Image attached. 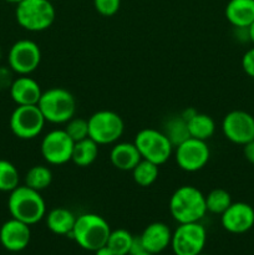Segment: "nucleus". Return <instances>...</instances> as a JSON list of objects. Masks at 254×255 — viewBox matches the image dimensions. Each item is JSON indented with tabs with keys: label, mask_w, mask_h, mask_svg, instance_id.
<instances>
[{
	"label": "nucleus",
	"mask_w": 254,
	"mask_h": 255,
	"mask_svg": "<svg viewBox=\"0 0 254 255\" xmlns=\"http://www.w3.org/2000/svg\"><path fill=\"white\" fill-rule=\"evenodd\" d=\"M7 209L11 218L32 226L45 218L46 204L39 191L27 186H17L10 192L7 198Z\"/></svg>",
	"instance_id": "1"
},
{
	"label": "nucleus",
	"mask_w": 254,
	"mask_h": 255,
	"mask_svg": "<svg viewBox=\"0 0 254 255\" xmlns=\"http://www.w3.org/2000/svg\"><path fill=\"white\" fill-rule=\"evenodd\" d=\"M169 212L179 224L199 222L207 213L206 196L197 187H179L169 199Z\"/></svg>",
	"instance_id": "2"
},
{
	"label": "nucleus",
	"mask_w": 254,
	"mask_h": 255,
	"mask_svg": "<svg viewBox=\"0 0 254 255\" xmlns=\"http://www.w3.org/2000/svg\"><path fill=\"white\" fill-rule=\"evenodd\" d=\"M111 228L104 217L96 213H85L76 217L74 229L70 236L85 251L96 252L106 246Z\"/></svg>",
	"instance_id": "3"
},
{
	"label": "nucleus",
	"mask_w": 254,
	"mask_h": 255,
	"mask_svg": "<svg viewBox=\"0 0 254 255\" xmlns=\"http://www.w3.org/2000/svg\"><path fill=\"white\" fill-rule=\"evenodd\" d=\"M37 107L44 115L46 122L66 124L75 116L76 100L74 95L62 87H52L42 92Z\"/></svg>",
	"instance_id": "4"
},
{
	"label": "nucleus",
	"mask_w": 254,
	"mask_h": 255,
	"mask_svg": "<svg viewBox=\"0 0 254 255\" xmlns=\"http://www.w3.org/2000/svg\"><path fill=\"white\" fill-rule=\"evenodd\" d=\"M55 7L50 0H22L16 4L15 17L22 29L39 32L49 29L55 21Z\"/></svg>",
	"instance_id": "5"
},
{
	"label": "nucleus",
	"mask_w": 254,
	"mask_h": 255,
	"mask_svg": "<svg viewBox=\"0 0 254 255\" xmlns=\"http://www.w3.org/2000/svg\"><path fill=\"white\" fill-rule=\"evenodd\" d=\"M133 143L138 149L142 159L152 162L157 166L166 163L174 148L166 134L156 128H143L138 131Z\"/></svg>",
	"instance_id": "6"
},
{
	"label": "nucleus",
	"mask_w": 254,
	"mask_h": 255,
	"mask_svg": "<svg viewBox=\"0 0 254 255\" xmlns=\"http://www.w3.org/2000/svg\"><path fill=\"white\" fill-rule=\"evenodd\" d=\"M89 137L97 144L116 143L125 129L124 120L114 111H97L87 120Z\"/></svg>",
	"instance_id": "7"
},
{
	"label": "nucleus",
	"mask_w": 254,
	"mask_h": 255,
	"mask_svg": "<svg viewBox=\"0 0 254 255\" xmlns=\"http://www.w3.org/2000/svg\"><path fill=\"white\" fill-rule=\"evenodd\" d=\"M207 232L199 222L182 223L172 233L171 248L176 255H198L203 252Z\"/></svg>",
	"instance_id": "8"
},
{
	"label": "nucleus",
	"mask_w": 254,
	"mask_h": 255,
	"mask_svg": "<svg viewBox=\"0 0 254 255\" xmlns=\"http://www.w3.org/2000/svg\"><path fill=\"white\" fill-rule=\"evenodd\" d=\"M44 115L37 105L16 106L9 120L12 133L20 139H32L41 133L45 126Z\"/></svg>",
	"instance_id": "9"
},
{
	"label": "nucleus",
	"mask_w": 254,
	"mask_h": 255,
	"mask_svg": "<svg viewBox=\"0 0 254 255\" xmlns=\"http://www.w3.org/2000/svg\"><path fill=\"white\" fill-rule=\"evenodd\" d=\"M41 62V50L32 40H17L10 47L7 64L14 74L30 75Z\"/></svg>",
	"instance_id": "10"
},
{
	"label": "nucleus",
	"mask_w": 254,
	"mask_h": 255,
	"mask_svg": "<svg viewBox=\"0 0 254 255\" xmlns=\"http://www.w3.org/2000/svg\"><path fill=\"white\" fill-rule=\"evenodd\" d=\"M74 144L65 129H52L42 138L40 152L47 163L60 166L71 161Z\"/></svg>",
	"instance_id": "11"
},
{
	"label": "nucleus",
	"mask_w": 254,
	"mask_h": 255,
	"mask_svg": "<svg viewBox=\"0 0 254 255\" xmlns=\"http://www.w3.org/2000/svg\"><path fill=\"white\" fill-rule=\"evenodd\" d=\"M174 157L179 168L186 172H197L208 163L211 151L206 141L189 137L176 147Z\"/></svg>",
	"instance_id": "12"
},
{
	"label": "nucleus",
	"mask_w": 254,
	"mask_h": 255,
	"mask_svg": "<svg viewBox=\"0 0 254 255\" xmlns=\"http://www.w3.org/2000/svg\"><path fill=\"white\" fill-rule=\"evenodd\" d=\"M222 131L228 141L244 146L254 139V117L242 110L228 112L222 121Z\"/></svg>",
	"instance_id": "13"
},
{
	"label": "nucleus",
	"mask_w": 254,
	"mask_h": 255,
	"mask_svg": "<svg viewBox=\"0 0 254 255\" xmlns=\"http://www.w3.org/2000/svg\"><path fill=\"white\" fill-rule=\"evenodd\" d=\"M222 227L233 234H243L251 231L254 226V209L244 202L232 203L221 214Z\"/></svg>",
	"instance_id": "14"
},
{
	"label": "nucleus",
	"mask_w": 254,
	"mask_h": 255,
	"mask_svg": "<svg viewBox=\"0 0 254 255\" xmlns=\"http://www.w3.org/2000/svg\"><path fill=\"white\" fill-rule=\"evenodd\" d=\"M31 231L29 224L11 218L0 228V243L9 252H21L29 246Z\"/></svg>",
	"instance_id": "15"
},
{
	"label": "nucleus",
	"mask_w": 254,
	"mask_h": 255,
	"mask_svg": "<svg viewBox=\"0 0 254 255\" xmlns=\"http://www.w3.org/2000/svg\"><path fill=\"white\" fill-rule=\"evenodd\" d=\"M9 92L16 106L37 105L42 95L40 85L36 80L29 77V75H19V77L14 79Z\"/></svg>",
	"instance_id": "16"
},
{
	"label": "nucleus",
	"mask_w": 254,
	"mask_h": 255,
	"mask_svg": "<svg viewBox=\"0 0 254 255\" xmlns=\"http://www.w3.org/2000/svg\"><path fill=\"white\" fill-rule=\"evenodd\" d=\"M139 238L143 244L144 251L156 255L171 246L172 232L167 224L162 222H154L144 228Z\"/></svg>",
	"instance_id": "17"
},
{
	"label": "nucleus",
	"mask_w": 254,
	"mask_h": 255,
	"mask_svg": "<svg viewBox=\"0 0 254 255\" xmlns=\"http://www.w3.org/2000/svg\"><path fill=\"white\" fill-rule=\"evenodd\" d=\"M142 159L138 149L131 142H120L112 147L110 152V161L115 168L120 171H132Z\"/></svg>",
	"instance_id": "18"
},
{
	"label": "nucleus",
	"mask_w": 254,
	"mask_h": 255,
	"mask_svg": "<svg viewBox=\"0 0 254 255\" xmlns=\"http://www.w3.org/2000/svg\"><path fill=\"white\" fill-rule=\"evenodd\" d=\"M226 17L234 27H249L254 21V0H229Z\"/></svg>",
	"instance_id": "19"
},
{
	"label": "nucleus",
	"mask_w": 254,
	"mask_h": 255,
	"mask_svg": "<svg viewBox=\"0 0 254 255\" xmlns=\"http://www.w3.org/2000/svg\"><path fill=\"white\" fill-rule=\"evenodd\" d=\"M46 218V226L50 231L57 236H67L71 234L74 229L76 217L67 208H54L45 216Z\"/></svg>",
	"instance_id": "20"
},
{
	"label": "nucleus",
	"mask_w": 254,
	"mask_h": 255,
	"mask_svg": "<svg viewBox=\"0 0 254 255\" xmlns=\"http://www.w3.org/2000/svg\"><path fill=\"white\" fill-rule=\"evenodd\" d=\"M187 124H188V131L191 137L201 139V141H207L216 132L214 120L206 114H199L196 111L187 120Z\"/></svg>",
	"instance_id": "21"
},
{
	"label": "nucleus",
	"mask_w": 254,
	"mask_h": 255,
	"mask_svg": "<svg viewBox=\"0 0 254 255\" xmlns=\"http://www.w3.org/2000/svg\"><path fill=\"white\" fill-rule=\"evenodd\" d=\"M99 156V144L90 137L75 142L72 149L71 162L77 167H89L96 161Z\"/></svg>",
	"instance_id": "22"
},
{
	"label": "nucleus",
	"mask_w": 254,
	"mask_h": 255,
	"mask_svg": "<svg viewBox=\"0 0 254 255\" xmlns=\"http://www.w3.org/2000/svg\"><path fill=\"white\" fill-rule=\"evenodd\" d=\"M162 132L166 134L173 147H177L191 137L188 131V124L181 115L169 117L164 124Z\"/></svg>",
	"instance_id": "23"
},
{
	"label": "nucleus",
	"mask_w": 254,
	"mask_h": 255,
	"mask_svg": "<svg viewBox=\"0 0 254 255\" xmlns=\"http://www.w3.org/2000/svg\"><path fill=\"white\" fill-rule=\"evenodd\" d=\"M52 182L51 169L44 164L32 166L25 174V186L35 189V191H44L49 188Z\"/></svg>",
	"instance_id": "24"
},
{
	"label": "nucleus",
	"mask_w": 254,
	"mask_h": 255,
	"mask_svg": "<svg viewBox=\"0 0 254 255\" xmlns=\"http://www.w3.org/2000/svg\"><path fill=\"white\" fill-rule=\"evenodd\" d=\"M158 167L159 166L152 163V162L146 161V159H141L137 163V166L131 171L133 181L139 187L152 186L156 182V179L158 178Z\"/></svg>",
	"instance_id": "25"
},
{
	"label": "nucleus",
	"mask_w": 254,
	"mask_h": 255,
	"mask_svg": "<svg viewBox=\"0 0 254 255\" xmlns=\"http://www.w3.org/2000/svg\"><path fill=\"white\" fill-rule=\"evenodd\" d=\"M133 236L126 229L111 231L106 246L111 249L114 255H129Z\"/></svg>",
	"instance_id": "26"
},
{
	"label": "nucleus",
	"mask_w": 254,
	"mask_h": 255,
	"mask_svg": "<svg viewBox=\"0 0 254 255\" xmlns=\"http://www.w3.org/2000/svg\"><path fill=\"white\" fill-rule=\"evenodd\" d=\"M20 182V174L16 167L6 159H0V192H11Z\"/></svg>",
	"instance_id": "27"
},
{
	"label": "nucleus",
	"mask_w": 254,
	"mask_h": 255,
	"mask_svg": "<svg viewBox=\"0 0 254 255\" xmlns=\"http://www.w3.org/2000/svg\"><path fill=\"white\" fill-rule=\"evenodd\" d=\"M232 203L233 202H232L231 194L226 189H212L206 196L207 212H211L213 214H222Z\"/></svg>",
	"instance_id": "28"
},
{
	"label": "nucleus",
	"mask_w": 254,
	"mask_h": 255,
	"mask_svg": "<svg viewBox=\"0 0 254 255\" xmlns=\"http://www.w3.org/2000/svg\"><path fill=\"white\" fill-rule=\"evenodd\" d=\"M64 129L74 142H79L89 137V124L87 120L81 117H72L66 122V127Z\"/></svg>",
	"instance_id": "29"
},
{
	"label": "nucleus",
	"mask_w": 254,
	"mask_h": 255,
	"mask_svg": "<svg viewBox=\"0 0 254 255\" xmlns=\"http://www.w3.org/2000/svg\"><path fill=\"white\" fill-rule=\"evenodd\" d=\"M94 6L104 16H114L121 6V0H94Z\"/></svg>",
	"instance_id": "30"
},
{
	"label": "nucleus",
	"mask_w": 254,
	"mask_h": 255,
	"mask_svg": "<svg viewBox=\"0 0 254 255\" xmlns=\"http://www.w3.org/2000/svg\"><path fill=\"white\" fill-rule=\"evenodd\" d=\"M14 81V72L10 67L0 66V91L9 90Z\"/></svg>",
	"instance_id": "31"
},
{
	"label": "nucleus",
	"mask_w": 254,
	"mask_h": 255,
	"mask_svg": "<svg viewBox=\"0 0 254 255\" xmlns=\"http://www.w3.org/2000/svg\"><path fill=\"white\" fill-rule=\"evenodd\" d=\"M242 67L249 77L254 79V47L249 49L242 57Z\"/></svg>",
	"instance_id": "32"
},
{
	"label": "nucleus",
	"mask_w": 254,
	"mask_h": 255,
	"mask_svg": "<svg viewBox=\"0 0 254 255\" xmlns=\"http://www.w3.org/2000/svg\"><path fill=\"white\" fill-rule=\"evenodd\" d=\"M243 154L249 163L254 164V139L243 146Z\"/></svg>",
	"instance_id": "33"
},
{
	"label": "nucleus",
	"mask_w": 254,
	"mask_h": 255,
	"mask_svg": "<svg viewBox=\"0 0 254 255\" xmlns=\"http://www.w3.org/2000/svg\"><path fill=\"white\" fill-rule=\"evenodd\" d=\"M142 252H146L143 248V244H142L141 238L138 237H133V241H132V246H131V252H129V255L133 254H138L142 253Z\"/></svg>",
	"instance_id": "34"
},
{
	"label": "nucleus",
	"mask_w": 254,
	"mask_h": 255,
	"mask_svg": "<svg viewBox=\"0 0 254 255\" xmlns=\"http://www.w3.org/2000/svg\"><path fill=\"white\" fill-rule=\"evenodd\" d=\"M95 255H114V253H112L111 249H110L109 247L104 246V247H101V248H99L96 252H95Z\"/></svg>",
	"instance_id": "35"
},
{
	"label": "nucleus",
	"mask_w": 254,
	"mask_h": 255,
	"mask_svg": "<svg viewBox=\"0 0 254 255\" xmlns=\"http://www.w3.org/2000/svg\"><path fill=\"white\" fill-rule=\"evenodd\" d=\"M248 34H249V41L254 45V21L253 24L248 27Z\"/></svg>",
	"instance_id": "36"
},
{
	"label": "nucleus",
	"mask_w": 254,
	"mask_h": 255,
	"mask_svg": "<svg viewBox=\"0 0 254 255\" xmlns=\"http://www.w3.org/2000/svg\"><path fill=\"white\" fill-rule=\"evenodd\" d=\"M5 1L7 2H12V4H19L20 1H22V0H5Z\"/></svg>",
	"instance_id": "37"
},
{
	"label": "nucleus",
	"mask_w": 254,
	"mask_h": 255,
	"mask_svg": "<svg viewBox=\"0 0 254 255\" xmlns=\"http://www.w3.org/2000/svg\"><path fill=\"white\" fill-rule=\"evenodd\" d=\"M133 255H154V254H151V253H148V252H142V253H138V254H133Z\"/></svg>",
	"instance_id": "38"
},
{
	"label": "nucleus",
	"mask_w": 254,
	"mask_h": 255,
	"mask_svg": "<svg viewBox=\"0 0 254 255\" xmlns=\"http://www.w3.org/2000/svg\"><path fill=\"white\" fill-rule=\"evenodd\" d=\"M1 57H2V50L1 47H0V60H1Z\"/></svg>",
	"instance_id": "39"
},
{
	"label": "nucleus",
	"mask_w": 254,
	"mask_h": 255,
	"mask_svg": "<svg viewBox=\"0 0 254 255\" xmlns=\"http://www.w3.org/2000/svg\"><path fill=\"white\" fill-rule=\"evenodd\" d=\"M198 255H209V254H203V253H201V254H198Z\"/></svg>",
	"instance_id": "40"
}]
</instances>
